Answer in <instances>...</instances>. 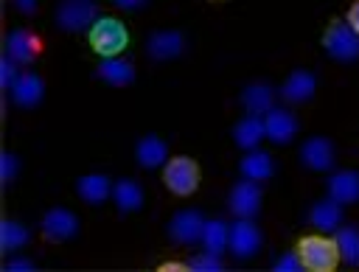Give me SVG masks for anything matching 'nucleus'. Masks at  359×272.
Listing matches in <instances>:
<instances>
[{
	"label": "nucleus",
	"instance_id": "11",
	"mask_svg": "<svg viewBox=\"0 0 359 272\" xmlns=\"http://www.w3.org/2000/svg\"><path fill=\"white\" fill-rule=\"evenodd\" d=\"M300 160H303L306 168L328 171L334 165V146H331V140H325V137H309L300 146Z\"/></svg>",
	"mask_w": 359,
	"mask_h": 272
},
{
	"label": "nucleus",
	"instance_id": "32",
	"mask_svg": "<svg viewBox=\"0 0 359 272\" xmlns=\"http://www.w3.org/2000/svg\"><path fill=\"white\" fill-rule=\"evenodd\" d=\"M6 269H8V272H31V269H34V264H31V261H25V258H14V261H8V264H6Z\"/></svg>",
	"mask_w": 359,
	"mask_h": 272
},
{
	"label": "nucleus",
	"instance_id": "20",
	"mask_svg": "<svg viewBox=\"0 0 359 272\" xmlns=\"http://www.w3.org/2000/svg\"><path fill=\"white\" fill-rule=\"evenodd\" d=\"M261 137H266V129H264V121L258 115H247L233 126V140L241 149H255L261 143Z\"/></svg>",
	"mask_w": 359,
	"mask_h": 272
},
{
	"label": "nucleus",
	"instance_id": "34",
	"mask_svg": "<svg viewBox=\"0 0 359 272\" xmlns=\"http://www.w3.org/2000/svg\"><path fill=\"white\" fill-rule=\"evenodd\" d=\"M157 269H160V272H185V269H188V264H180V261H165V264H160Z\"/></svg>",
	"mask_w": 359,
	"mask_h": 272
},
{
	"label": "nucleus",
	"instance_id": "26",
	"mask_svg": "<svg viewBox=\"0 0 359 272\" xmlns=\"http://www.w3.org/2000/svg\"><path fill=\"white\" fill-rule=\"evenodd\" d=\"M202 244H205V250L213 252V255L224 252V247H230V227H227L224 222H205Z\"/></svg>",
	"mask_w": 359,
	"mask_h": 272
},
{
	"label": "nucleus",
	"instance_id": "29",
	"mask_svg": "<svg viewBox=\"0 0 359 272\" xmlns=\"http://www.w3.org/2000/svg\"><path fill=\"white\" fill-rule=\"evenodd\" d=\"M14 174H17V157H14L11 151H3V157H0V177H3V185H8V182L14 179Z\"/></svg>",
	"mask_w": 359,
	"mask_h": 272
},
{
	"label": "nucleus",
	"instance_id": "36",
	"mask_svg": "<svg viewBox=\"0 0 359 272\" xmlns=\"http://www.w3.org/2000/svg\"><path fill=\"white\" fill-rule=\"evenodd\" d=\"M22 14H34L36 11V0H11Z\"/></svg>",
	"mask_w": 359,
	"mask_h": 272
},
{
	"label": "nucleus",
	"instance_id": "8",
	"mask_svg": "<svg viewBox=\"0 0 359 272\" xmlns=\"http://www.w3.org/2000/svg\"><path fill=\"white\" fill-rule=\"evenodd\" d=\"M258 208H261V188H258L255 179H247L244 177L230 191V210L236 216H241V219H250V216L258 213Z\"/></svg>",
	"mask_w": 359,
	"mask_h": 272
},
{
	"label": "nucleus",
	"instance_id": "28",
	"mask_svg": "<svg viewBox=\"0 0 359 272\" xmlns=\"http://www.w3.org/2000/svg\"><path fill=\"white\" fill-rule=\"evenodd\" d=\"M188 269H196V272H219L222 269V261H219V255H213V252H202V255H196V258H191L188 261Z\"/></svg>",
	"mask_w": 359,
	"mask_h": 272
},
{
	"label": "nucleus",
	"instance_id": "6",
	"mask_svg": "<svg viewBox=\"0 0 359 272\" xmlns=\"http://www.w3.org/2000/svg\"><path fill=\"white\" fill-rule=\"evenodd\" d=\"M6 50L17 64H31L42 53V39L28 28H17L6 39Z\"/></svg>",
	"mask_w": 359,
	"mask_h": 272
},
{
	"label": "nucleus",
	"instance_id": "21",
	"mask_svg": "<svg viewBox=\"0 0 359 272\" xmlns=\"http://www.w3.org/2000/svg\"><path fill=\"white\" fill-rule=\"evenodd\" d=\"M112 199L121 213H135L143 205V188L135 179H118L112 188Z\"/></svg>",
	"mask_w": 359,
	"mask_h": 272
},
{
	"label": "nucleus",
	"instance_id": "23",
	"mask_svg": "<svg viewBox=\"0 0 359 272\" xmlns=\"http://www.w3.org/2000/svg\"><path fill=\"white\" fill-rule=\"evenodd\" d=\"M98 76H101L107 84H112V87H123V84H129V81L135 79V67H132L126 59L112 56V59H104V62L98 64Z\"/></svg>",
	"mask_w": 359,
	"mask_h": 272
},
{
	"label": "nucleus",
	"instance_id": "2",
	"mask_svg": "<svg viewBox=\"0 0 359 272\" xmlns=\"http://www.w3.org/2000/svg\"><path fill=\"white\" fill-rule=\"evenodd\" d=\"M90 45L98 56L112 59L129 45V31L118 17H98L90 28Z\"/></svg>",
	"mask_w": 359,
	"mask_h": 272
},
{
	"label": "nucleus",
	"instance_id": "31",
	"mask_svg": "<svg viewBox=\"0 0 359 272\" xmlns=\"http://www.w3.org/2000/svg\"><path fill=\"white\" fill-rule=\"evenodd\" d=\"M14 64H17V62H14L11 56H6V59L0 62V67H3V70H0V79H3V87H11V84H14V79L20 76V73L14 70Z\"/></svg>",
	"mask_w": 359,
	"mask_h": 272
},
{
	"label": "nucleus",
	"instance_id": "10",
	"mask_svg": "<svg viewBox=\"0 0 359 272\" xmlns=\"http://www.w3.org/2000/svg\"><path fill=\"white\" fill-rule=\"evenodd\" d=\"M261 247V233L250 219H241L230 227V250L236 258H252Z\"/></svg>",
	"mask_w": 359,
	"mask_h": 272
},
{
	"label": "nucleus",
	"instance_id": "18",
	"mask_svg": "<svg viewBox=\"0 0 359 272\" xmlns=\"http://www.w3.org/2000/svg\"><path fill=\"white\" fill-rule=\"evenodd\" d=\"M309 219H311V224H314L317 230H323V233L339 230V227H342V205L328 196V199H323V202H317V205L311 208V216H309Z\"/></svg>",
	"mask_w": 359,
	"mask_h": 272
},
{
	"label": "nucleus",
	"instance_id": "1",
	"mask_svg": "<svg viewBox=\"0 0 359 272\" xmlns=\"http://www.w3.org/2000/svg\"><path fill=\"white\" fill-rule=\"evenodd\" d=\"M297 255H300L303 266L314 269V272H331L342 261L337 238H325V236H303L297 241Z\"/></svg>",
	"mask_w": 359,
	"mask_h": 272
},
{
	"label": "nucleus",
	"instance_id": "25",
	"mask_svg": "<svg viewBox=\"0 0 359 272\" xmlns=\"http://www.w3.org/2000/svg\"><path fill=\"white\" fill-rule=\"evenodd\" d=\"M337 247H339V258L351 266L359 264V227L345 224L337 230Z\"/></svg>",
	"mask_w": 359,
	"mask_h": 272
},
{
	"label": "nucleus",
	"instance_id": "12",
	"mask_svg": "<svg viewBox=\"0 0 359 272\" xmlns=\"http://www.w3.org/2000/svg\"><path fill=\"white\" fill-rule=\"evenodd\" d=\"M8 93H11V101H14L17 107H34V104L42 101L45 84H42V79L34 76V73H20V76L14 79V84L8 87Z\"/></svg>",
	"mask_w": 359,
	"mask_h": 272
},
{
	"label": "nucleus",
	"instance_id": "16",
	"mask_svg": "<svg viewBox=\"0 0 359 272\" xmlns=\"http://www.w3.org/2000/svg\"><path fill=\"white\" fill-rule=\"evenodd\" d=\"M314 90H317V79H314L311 73H306V70H294V73L283 81L280 95H283L286 101H292V104H303V101H309V98L314 95Z\"/></svg>",
	"mask_w": 359,
	"mask_h": 272
},
{
	"label": "nucleus",
	"instance_id": "7",
	"mask_svg": "<svg viewBox=\"0 0 359 272\" xmlns=\"http://www.w3.org/2000/svg\"><path fill=\"white\" fill-rule=\"evenodd\" d=\"M76 230H79V219H76V213H70V210H65V208H53V210H48L45 219H42V236H45L48 241H53V244L73 238Z\"/></svg>",
	"mask_w": 359,
	"mask_h": 272
},
{
	"label": "nucleus",
	"instance_id": "14",
	"mask_svg": "<svg viewBox=\"0 0 359 272\" xmlns=\"http://www.w3.org/2000/svg\"><path fill=\"white\" fill-rule=\"evenodd\" d=\"M146 50L151 59H174L185 50V36L180 31H157L149 36Z\"/></svg>",
	"mask_w": 359,
	"mask_h": 272
},
{
	"label": "nucleus",
	"instance_id": "15",
	"mask_svg": "<svg viewBox=\"0 0 359 272\" xmlns=\"http://www.w3.org/2000/svg\"><path fill=\"white\" fill-rule=\"evenodd\" d=\"M328 196L339 205H351L359 199V174L345 168V171H337L331 179H328Z\"/></svg>",
	"mask_w": 359,
	"mask_h": 272
},
{
	"label": "nucleus",
	"instance_id": "33",
	"mask_svg": "<svg viewBox=\"0 0 359 272\" xmlns=\"http://www.w3.org/2000/svg\"><path fill=\"white\" fill-rule=\"evenodd\" d=\"M348 25L359 34V0H353V6L348 8Z\"/></svg>",
	"mask_w": 359,
	"mask_h": 272
},
{
	"label": "nucleus",
	"instance_id": "13",
	"mask_svg": "<svg viewBox=\"0 0 359 272\" xmlns=\"http://www.w3.org/2000/svg\"><path fill=\"white\" fill-rule=\"evenodd\" d=\"M264 129H266V137L272 143H289L294 135H297V121L292 112L286 109H269L266 118H264Z\"/></svg>",
	"mask_w": 359,
	"mask_h": 272
},
{
	"label": "nucleus",
	"instance_id": "35",
	"mask_svg": "<svg viewBox=\"0 0 359 272\" xmlns=\"http://www.w3.org/2000/svg\"><path fill=\"white\" fill-rule=\"evenodd\" d=\"M118 8H126V11H135V8H143L146 0H112Z\"/></svg>",
	"mask_w": 359,
	"mask_h": 272
},
{
	"label": "nucleus",
	"instance_id": "3",
	"mask_svg": "<svg viewBox=\"0 0 359 272\" xmlns=\"http://www.w3.org/2000/svg\"><path fill=\"white\" fill-rule=\"evenodd\" d=\"M163 182L177 196H191L199 188V165L191 157H171L163 168Z\"/></svg>",
	"mask_w": 359,
	"mask_h": 272
},
{
	"label": "nucleus",
	"instance_id": "5",
	"mask_svg": "<svg viewBox=\"0 0 359 272\" xmlns=\"http://www.w3.org/2000/svg\"><path fill=\"white\" fill-rule=\"evenodd\" d=\"M95 20H98V3L95 0H62L56 8V22L65 31L93 28Z\"/></svg>",
	"mask_w": 359,
	"mask_h": 272
},
{
	"label": "nucleus",
	"instance_id": "30",
	"mask_svg": "<svg viewBox=\"0 0 359 272\" xmlns=\"http://www.w3.org/2000/svg\"><path fill=\"white\" fill-rule=\"evenodd\" d=\"M275 269H278V272H300V269H306V266H303V261H300L297 252H294V255L286 252V255H280V261L275 264Z\"/></svg>",
	"mask_w": 359,
	"mask_h": 272
},
{
	"label": "nucleus",
	"instance_id": "22",
	"mask_svg": "<svg viewBox=\"0 0 359 272\" xmlns=\"http://www.w3.org/2000/svg\"><path fill=\"white\" fill-rule=\"evenodd\" d=\"M76 191H79V196H81L84 202H90V205H101V202L112 193V185H109V179H107L104 174H87V177L79 179Z\"/></svg>",
	"mask_w": 359,
	"mask_h": 272
},
{
	"label": "nucleus",
	"instance_id": "9",
	"mask_svg": "<svg viewBox=\"0 0 359 272\" xmlns=\"http://www.w3.org/2000/svg\"><path fill=\"white\" fill-rule=\"evenodd\" d=\"M202 230H205V219L199 210H180L171 216V224H168V233L177 244H194L202 238Z\"/></svg>",
	"mask_w": 359,
	"mask_h": 272
},
{
	"label": "nucleus",
	"instance_id": "27",
	"mask_svg": "<svg viewBox=\"0 0 359 272\" xmlns=\"http://www.w3.org/2000/svg\"><path fill=\"white\" fill-rule=\"evenodd\" d=\"M25 241H28V230H25L22 224H17V222H11V219L0 222V250H3V252H14V250H20Z\"/></svg>",
	"mask_w": 359,
	"mask_h": 272
},
{
	"label": "nucleus",
	"instance_id": "17",
	"mask_svg": "<svg viewBox=\"0 0 359 272\" xmlns=\"http://www.w3.org/2000/svg\"><path fill=\"white\" fill-rule=\"evenodd\" d=\"M135 157H137V163H140L143 168H157V165L168 163V160H165V157H168V146H165V140H160L157 135H146V137H140V143H137V149H135Z\"/></svg>",
	"mask_w": 359,
	"mask_h": 272
},
{
	"label": "nucleus",
	"instance_id": "19",
	"mask_svg": "<svg viewBox=\"0 0 359 272\" xmlns=\"http://www.w3.org/2000/svg\"><path fill=\"white\" fill-rule=\"evenodd\" d=\"M272 98H275L272 87L269 84H261V81L244 87V93H241V104H244V109L250 115H266L272 109Z\"/></svg>",
	"mask_w": 359,
	"mask_h": 272
},
{
	"label": "nucleus",
	"instance_id": "4",
	"mask_svg": "<svg viewBox=\"0 0 359 272\" xmlns=\"http://www.w3.org/2000/svg\"><path fill=\"white\" fill-rule=\"evenodd\" d=\"M323 45L328 56L337 62H351L359 56V34L348 22H339V20H331V25L323 34Z\"/></svg>",
	"mask_w": 359,
	"mask_h": 272
},
{
	"label": "nucleus",
	"instance_id": "24",
	"mask_svg": "<svg viewBox=\"0 0 359 272\" xmlns=\"http://www.w3.org/2000/svg\"><path fill=\"white\" fill-rule=\"evenodd\" d=\"M272 171H275V163H272V157L266 154V151H250L244 160H241V174L247 177V179H266V177H272Z\"/></svg>",
	"mask_w": 359,
	"mask_h": 272
}]
</instances>
